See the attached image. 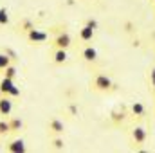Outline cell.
Masks as SVG:
<instances>
[{
  "mask_svg": "<svg viewBox=\"0 0 155 153\" xmlns=\"http://www.w3.org/2000/svg\"><path fill=\"white\" fill-rule=\"evenodd\" d=\"M13 63V58H9V54L7 52H0V70H4L7 65H11Z\"/></svg>",
  "mask_w": 155,
  "mask_h": 153,
  "instance_id": "cell-18",
  "label": "cell"
},
{
  "mask_svg": "<svg viewBox=\"0 0 155 153\" xmlns=\"http://www.w3.org/2000/svg\"><path fill=\"white\" fill-rule=\"evenodd\" d=\"M25 40H27L29 43H36V45H40V43H45V41L49 40V33L33 27V29H29V31L25 33Z\"/></svg>",
  "mask_w": 155,
  "mask_h": 153,
  "instance_id": "cell-4",
  "label": "cell"
},
{
  "mask_svg": "<svg viewBox=\"0 0 155 153\" xmlns=\"http://www.w3.org/2000/svg\"><path fill=\"white\" fill-rule=\"evenodd\" d=\"M148 85H150V90L155 94V67H152L148 72Z\"/></svg>",
  "mask_w": 155,
  "mask_h": 153,
  "instance_id": "cell-21",
  "label": "cell"
},
{
  "mask_svg": "<svg viewBox=\"0 0 155 153\" xmlns=\"http://www.w3.org/2000/svg\"><path fill=\"white\" fill-rule=\"evenodd\" d=\"M79 54H81L83 61H87V63H96V61H97V50H96L92 45H87V47H83Z\"/></svg>",
  "mask_w": 155,
  "mask_h": 153,
  "instance_id": "cell-9",
  "label": "cell"
},
{
  "mask_svg": "<svg viewBox=\"0 0 155 153\" xmlns=\"http://www.w3.org/2000/svg\"><path fill=\"white\" fill-rule=\"evenodd\" d=\"M47 132H49V135H63L65 133V122L58 117H51L47 122Z\"/></svg>",
  "mask_w": 155,
  "mask_h": 153,
  "instance_id": "cell-5",
  "label": "cell"
},
{
  "mask_svg": "<svg viewBox=\"0 0 155 153\" xmlns=\"http://www.w3.org/2000/svg\"><path fill=\"white\" fill-rule=\"evenodd\" d=\"M11 133L9 130V121L7 119H0V137H7Z\"/></svg>",
  "mask_w": 155,
  "mask_h": 153,
  "instance_id": "cell-17",
  "label": "cell"
},
{
  "mask_svg": "<svg viewBox=\"0 0 155 153\" xmlns=\"http://www.w3.org/2000/svg\"><path fill=\"white\" fill-rule=\"evenodd\" d=\"M9 24V13L5 7H0V25H7Z\"/></svg>",
  "mask_w": 155,
  "mask_h": 153,
  "instance_id": "cell-20",
  "label": "cell"
},
{
  "mask_svg": "<svg viewBox=\"0 0 155 153\" xmlns=\"http://www.w3.org/2000/svg\"><path fill=\"white\" fill-rule=\"evenodd\" d=\"M152 2H153V4H155V0H152Z\"/></svg>",
  "mask_w": 155,
  "mask_h": 153,
  "instance_id": "cell-25",
  "label": "cell"
},
{
  "mask_svg": "<svg viewBox=\"0 0 155 153\" xmlns=\"http://www.w3.org/2000/svg\"><path fill=\"white\" fill-rule=\"evenodd\" d=\"M51 58H52V61L56 63V65H63V63H67V49H60V47H54L52 49V52H51Z\"/></svg>",
  "mask_w": 155,
  "mask_h": 153,
  "instance_id": "cell-10",
  "label": "cell"
},
{
  "mask_svg": "<svg viewBox=\"0 0 155 153\" xmlns=\"http://www.w3.org/2000/svg\"><path fill=\"white\" fill-rule=\"evenodd\" d=\"M2 74L4 77H9V79H15V77L18 76V70H16V65L15 63H11V65H7L4 70H2Z\"/></svg>",
  "mask_w": 155,
  "mask_h": 153,
  "instance_id": "cell-16",
  "label": "cell"
},
{
  "mask_svg": "<svg viewBox=\"0 0 155 153\" xmlns=\"http://www.w3.org/2000/svg\"><path fill=\"white\" fill-rule=\"evenodd\" d=\"M5 150L11 153H24L27 148H25V141L24 139H20V137H15V139H11V141H7V144H5Z\"/></svg>",
  "mask_w": 155,
  "mask_h": 153,
  "instance_id": "cell-7",
  "label": "cell"
},
{
  "mask_svg": "<svg viewBox=\"0 0 155 153\" xmlns=\"http://www.w3.org/2000/svg\"><path fill=\"white\" fill-rule=\"evenodd\" d=\"M72 45V36L67 31H60L54 38H52V47H60V49H69Z\"/></svg>",
  "mask_w": 155,
  "mask_h": 153,
  "instance_id": "cell-6",
  "label": "cell"
},
{
  "mask_svg": "<svg viewBox=\"0 0 155 153\" xmlns=\"http://www.w3.org/2000/svg\"><path fill=\"white\" fill-rule=\"evenodd\" d=\"M49 144H51V148H52V150H56V151H63V150H65L63 135H51Z\"/></svg>",
  "mask_w": 155,
  "mask_h": 153,
  "instance_id": "cell-15",
  "label": "cell"
},
{
  "mask_svg": "<svg viewBox=\"0 0 155 153\" xmlns=\"http://www.w3.org/2000/svg\"><path fill=\"white\" fill-rule=\"evenodd\" d=\"M90 88L99 94H112L117 90V85L103 72H96L90 79Z\"/></svg>",
  "mask_w": 155,
  "mask_h": 153,
  "instance_id": "cell-1",
  "label": "cell"
},
{
  "mask_svg": "<svg viewBox=\"0 0 155 153\" xmlns=\"http://www.w3.org/2000/svg\"><path fill=\"white\" fill-rule=\"evenodd\" d=\"M146 141H148V132L143 126H134L132 132H130V142H132V146L134 148H139Z\"/></svg>",
  "mask_w": 155,
  "mask_h": 153,
  "instance_id": "cell-2",
  "label": "cell"
},
{
  "mask_svg": "<svg viewBox=\"0 0 155 153\" xmlns=\"http://www.w3.org/2000/svg\"><path fill=\"white\" fill-rule=\"evenodd\" d=\"M0 96H4V94H2V90H0Z\"/></svg>",
  "mask_w": 155,
  "mask_h": 153,
  "instance_id": "cell-23",
  "label": "cell"
},
{
  "mask_svg": "<svg viewBox=\"0 0 155 153\" xmlns=\"http://www.w3.org/2000/svg\"><path fill=\"white\" fill-rule=\"evenodd\" d=\"M153 13H155V5H153Z\"/></svg>",
  "mask_w": 155,
  "mask_h": 153,
  "instance_id": "cell-24",
  "label": "cell"
},
{
  "mask_svg": "<svg viewBox=\"0 0 155 153\" xmlns=\"http://www.w3.org/2000/svg\"><path fill=\"white\" fill-rule=\"evenodd\" d=\"M126 110L123 108V106H117V108H114L112 112H110V115H108V119H110V122L114 124V126H121L124 121H126Z\"/></svg>",
  "mask_w": 155,
  "mask_h": 153,
  "instance_id": "cell-8",
  "label": "cell"
},
{
  "mask_svg": "<svg viewBox=\"0 0 155 153\" xmlns=\"http://www.w3.org/2000/svg\"><path fill=\"white\" fill-rule=\"evenodd\" d=\"M33 27H35V24H33V22H31L29 18H24V20H22V24L18 25V29H20V31H22L24 34H25V33H27L29 29H33Z\"/></svg>",
  "mask_w": 155,
  "mask_h": 153,
  "instance_id": "cell-19",
  "label": "cell"
},
{
  "mask_svg": "<svg viewBox=\"0 0 155 153\" xmlns=\"http://www.w3.org/2000/svg\"><path fill=\"white\" fill-rule=\"evenodd\" d=\"M7 121H9V130H11L9 135H18L24 128V121L20 117H9Z\"/></svg>",
  "mask_w": 155,
  "mask_h": 153,
  "instance_id": "cell-13",
  "label": "cell"
},
{
  "mask_svg": "<svg viewBox=\"0 0 155 153\" xmlns=\"http://www.w3.org/2000/svg\"><path fill=\"white\" fill-rule=\"evenodd\" d=\"M13 112V97L0 96V115H9Z\"/></svg>",
  "mask_w": 155,
  "mask_h": 153,
  "instance_id": "cell-12",
  "label": "cell"
},
{
  "mask_svg": "<svg viewBox=\"0 0 155 153\" xmlns=\"http://www.w3.org/2000/svg\"><path fill=\"white\" fill-rule=\"evenodd\" d=\"M130 115H134V117H137V119H143V117L146 115V106H144L141 101H135V103L130 106Z\"/></svg>",
  "mask_w": 155,
  "mask_h": 153,
  "instance_id": "cell-14",
  "label": "cell"
},
{
  "mask_svg": "<svg viewBox=\"0 0 155 153\" xmlns=\"http://www.w3.org/2000/svg\"><path fill=\"white\" fill-rule=\"evenodd\" d=\"M0 90H2L4 96H9V97H20V88L15 85V79L2 77V79H0Z\"/></svg>",
  "mask_w": 155,
  "mask_h": 153,
  "instance_id": "cell-3",
  "label": "cell"
},
{
  "mask_svg": "<svg viewBox=\"0 0 155 153\" xmlns=\"http://www.w3.org/2000/svg\"><path fill=\"white\" fill-rule=\"evenodd\" d=\"M85 25H90L92 29H97V22H96V20H90V18L87 20V24H85Z\"/></svg>",
  "mask_w": 155,
  "mask_h": 153,
  "instance_id": "cell-22",
  "label": "cell"
},
{
  "mask_svg": "<svg viewBox=\"0 0 155 153\" xmlns=\"http://www.w3.org/2000/svg\"><path fill=\"white\" fill-rule=\"evenodd\" d=\"M94 33H96V29H92L90 25H83L79 29V33H78V38H79V41H83V43H88V41L94 40Z\"/></svg>",
  "mask_w": 155,
  "mask_h": 153,
  "instance_id": "cell-11",
  "label": "cell"
}]
</instances>
